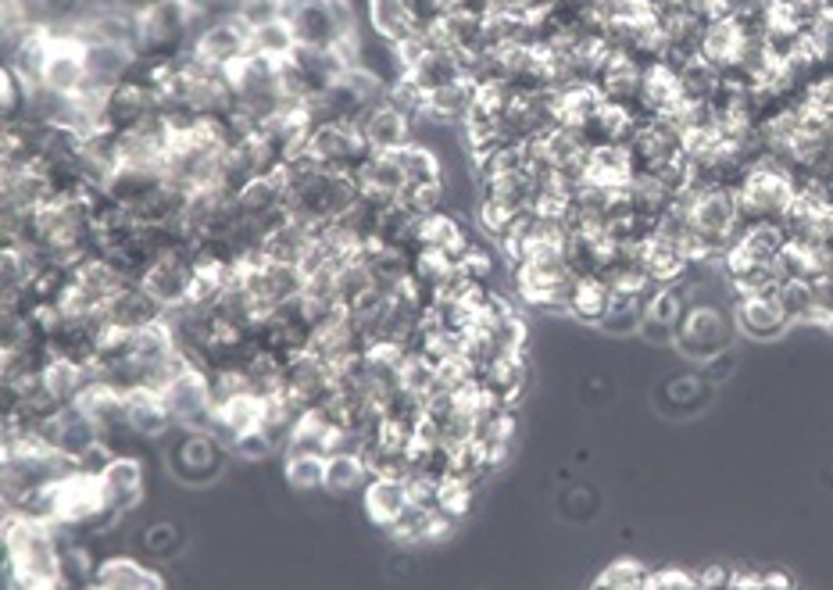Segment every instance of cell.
Segmentation results:
<instances>
[{"mask_svg": "<svg viewBox=\"0 0 833 590\" xmlns=\"http://www.w3.org/2000/svg\"><path fill=\"white\" fill-rule=\"evenodd\" d=\"M405 75H412V80H415L422 89H426V94H433V89L455 83L458 75H461L458 50H426V55H422Z\"/></svg>", "mask_w": 833, "mask_h": 590, "instance_id": "28", "label": "cell"}, {"mask_svg": "<svg viewBox=\"0 0 833 590\" xmlns=\"http://www.w3.org/2000/svg\"><path fill=\"white\" fill-rule=\"evenodd\" d=\"M125 419H130V426L140 433V437H161L165 430H172V416L169 408H165L161 394L154 387H136L125 394Z\"/></svg>", "mask_w": 833, "mask_h": 590, "instance_id": "19", "label": "cell"}, {"mask_svg": "<svg viewBox=\"0 0 833 590\" xmlns=\"http://www.w3.org/2000/svg\"><path fill=\"white\" fill-rule=\"evenodd\" d=\"M729 312H734V326L751 340H776L790 329V318L780 312L776 298H762V293L737 298Z\"/></svg>", "mask_w": 833, "mask_h": 590, "instance_id": "8", "label": "cell"}, {"mask_svg": "<svg viewBox=\"0 0 833 590\" xmlns=\"http://www.w3.org/2000/svg\"><path fill=\"white\" fill-rule=\"evenodd\" d=\"M194 273H197V254L194 248H179V251H169L161 254L158 262H154L147 273H144V284L154 298H158L165 308H176L183 304L190 298V284H194Z\"/></svg>", "mask_w": 833, "mask_h": 590, "instance_id": "5", "label": "cell"}, {"mask_svg": "<svg viewBox=\"0 0 833 590\" xmlns=\"http://www.w3.org/2000/svg\"><path fill=\"white\" fill-rule=\"evenodd\" d=\"M194 55L212 69H222L229 72L237 65L240 58L251 55V25L240 22V19H222V22H212L197 40H194Z\"/></svg>", "mask_w": 833, "mask_h": 590, "instance_id": "6", "label": "cell"}, {"mask_svg": "<svg viewBox=\"0 0 833 590\" xmlns=\"http://www.w3.org/2000/svg\"><path fill=\"white\" fill-rule=\"evenodd\" d=\"M408 502H412V497H408L405 477H387V472H383V477H373L365 483V511L383 530L401 516Z\"/></svg>", "mask_w": 833, "mask_h": 590, "instance_id": "20", "label": "cell"}, {"mask_svg": "<svg viewBox=\"0 0 833 590\" xmlns=\"http://www.w3.org/2000/svg\"><path fill=\"white\" fill-rule=\"evenodd\" d=\"M287 483L293 491L326 486V455H287Z\"/></svg>", "mask_w": 833, "mask_h": 590, "instance_id": "37", "label": "cell"}, {"mask_svg": "<svg viewBox=\"0 0 833 590\" xmlns=\"http://www.w3.org/2000/svg\"><path fill=\"white\" fill-rule=\"evenodd\" d=\"M729 587L734 590H762V576L754 569H734L729 573Z\"/></svg>", "mask_w": 833, "mask_h": 590, "instance_id": "48", "label": "cell"}, {"mask_svg": "<svg viewBox=\"0 0 833 590\" xmlns=\"http://www.w3.org/2000/svg\"><path fill=\"white\" fill-rule=\"evenodd\" d=\"M94 587H100V590H161L165 580L133 558H105L94 573Z\"/></svg>", "mask_w": 833, "mask_h": 590, "instance_id": "22", "label": "cell"}, {"mask_svg": "<svg viewBox=\"0 0 833 590\" xmlns=\"http://www.w3.org/2000/svg\"><path fill=\"white\" fill-rule=\"evenodd\" d=\"M637 254H640V265H644V273L655 279L659 287H676L684 279V273H687L684 251L676 248L673 240H665L659 233H651L644 243H640Z\"/></svg>", "mask_w": 833, "mask_h": 590, "instance_id": "17", "label": "cell"}, {"mask_svg": "<svg viewBox=\"0 0 833 590\" xmlns=\"http://www.w3.org/2000/svg\"><path fill=\"white\" fill-rule=\"evenodd\" d=\"M154 111H158V94H154L150 86H140L133 80L111 86L105 94V122L114 133L140 130Z\"/></svg>", "mask_w": 833, "mask_h": 590, "instance_id": "7", "label": "cell"}, {"mask_svg": "<svg viewBox=\"0 0 833 590\" xmlns=\"http://www.w3.org/2000/svg\"><path fill=\"white\" fill-rule=\"evenodd\" d=\"M805 108L816 115H830L833 111V69H826L819 80H812L805 86Z\"/></svg>", "mask_w": 833, "mask_h": 590, "instance_id": "44", "label": "cell"}, {"mask_svg": "<svg viewBox=\"0 0 833 590\" xmlns=\"http://www.w3.org/2000/svg\"><path fill=\"white\" fill-rule=\"evenodd\" d=\"M293 47H298V40H293V29L287 19H273L258 25V29H251V50H258V55L290 58Z\"/></svg>", "mask_w": 833, "mask_h": 590, "instance_id": "34", "label": "cell"}, {"mask_svg": "<svg viewBox=\"0 0 833 590\" xmlns=\"http://www.w3.org/2000/svg\"><path fill=\"white\" fill-rule=\"evenodd\" d=\"M644 293H630V290H612L608 312L601 315L597 329L612 333V337H630V333L640 329L644 323Z\"/></svg>", "mask_w": 833, "mask_h": 590, "instance_id": "26", "label": "cell"}, {"mask_svg": "<svg viewBox=\"0 0 833 590\" xmlns=\"http://www.w3.org/2000/svg\"><path fill=\"white\" fill-rule=\"evenodd\" d=\"M740 240L748 243V251H751L759 262H773L776 254L790 243V233H787L784 222L765 219V222H754V226H748V229H740Z\"/></svg>", "mask_w": 833, "mask_h": 590, "instance_id": "30", "label": "cell"}, {"mask_svg": "<svg viewBox=\"0 0 833 590\" xmlns=\"http://www.w3.org/2000/svg\"><path fill=\"white\" fill-rule=\"evenodd\" d=\"M0 108H4V122L22 119L25 108H29V86L11 69H4V75H0Z\"/></svg>", "mask_w": 833, "mask_h": 590, "instance_id": "41", "label": "cell"}, {"mask_svg": "<svg viewBox=\"0 0 833 590\" xmlns=\"http://www.w3.org/2000/svg\"><path fill=\"white\" fill-rule=\"evenodd\" d=\"M0 194L11 208H40L44 201L55 197V186H50V176L40 161L25 165V169H4V183H0Z\"/></svg>", "mask_w": 833, "mask_h": 590, "instance_id": "15", "label": "cell"}, {"mask_svg": "<svg viewBox=\"0 0 833 590\" xmlns=\"http://www.w3.org/2000/svg\"><path fill=\"white\" fill-rule=\"evenodd\" d=\"M519 215H522V212H516L511 204H505L502 197H494V194H480V197H476V222H480V233L491 237L494 243L502 240L511 226H516Z\"/></svg>", "mask_w": 833, "mask_h": 590, "instance_id": "31", "label": "cell"}, {"mask_svg": "<svg viewBox=\"0 0 833 590\" xmlns=\"http://www.w3.org/2000/svg\"><path fill=\"white\" fill-rule=\"evenodd\" d=\"M740 47H745V36H740L734 19L704 25V33H701V58L709 61L712 69L726 72L729 65H737Z\"/></svg>", "mask_w": 833, "mask_h": 590, "instance_id": "24", "label": "cell"}, {"mask_svg": "<svg viewBox=\"0 0 833 590\" xmlns=\"http://www.w3.org/2000/svg\"><path fill=\"white\" fill-rule=\"evenodd\" d=\"M369 480H373V472H369V461L362 455H354V451L326 455V491H333V494L365 491Z\"/></svg>", "mask_w": 833, "mask_h": 590, "instance_id": "27", "label": "cell"}, {"mask_svg": "<svg viewBox=\"0 0 833 590\" xmlns=\"http://www.w3.org/2000/svg\"><path fill=\"white\" fill-rule=\"evenodd\" d=\"M587 169L591 179L608 190H626L633 179V158L626 144H597L587 150Z\"/></svg>", "mask_w": 833, "mask_h": 590, "instance_id": "21", "label": "cell"}, {"mask_svg": "<svg viewBox=\"0 0 833 590\" xmlns=\"http://www.w3.org/2000/svg\"><path fill=\"white\" fill-rule=\"evenodd\" d=\"M530 380V365H527V351L522 354H497L491 365L480 369V387L491 390L497 401H505L516 408L519 394L527 390Z\"/></svg>", "mask_w": 833, "mask_h": 590, "instance_id": "13", "label": "cell"}, {"mask_svg": "<svg viewBox=\"0 0 833 590\" xmlns=\"http://www.w3.org/2000/svg\"><path fill=\"white\" fill-rule=\"evenodd\" d=\"M729 566H704V569H698L695 576H698V587H704V590H715V587H729Z\"/></svg>", "mask_w": 833, "mask_h": 590, "instance_id": "47", "label": "cell"}, {"mask_svg": "<svg viewBox=\"0 0 833 590\" xmlns=\"http://www.w3.org/2000/svg\"><path fill=\"white\" fill-rule=\"evenodd\" d=\"M194 47V11L186 0H158L140 11V44L136 55L176 61Z\"/></svg>", "mask_w": 833, "mask_h": 590, "instance_id": "2", "label": "cell"}, {"mask_svg": "<svg viewBox=\"0 0 833 590\" xmlns=\"http://www.w3.org/2000/svg\"><path fill=\"white\" fill-rule=\"evenodd\" d=\"M394 154H397V161H401L408 186L440 183L444 172H447L444 154L437 147H430V144H419V140H412V144H405L401 150H394Z\"/></svg>", "mask_w": 833, "mask_h": 590, "instance_id": "25", "label": "cell"}, {"mask_svg": "<svg viewBox=\"0 0 833 590\" xmlns=\"http://www.w3.org/2000/svg\"><path fill=\"white\" fill-rule=\"evenodd\" d=\"M4 573L8 587H61V537L50 522L8 511L4 519Z\"/></svg>", "mask_w": 833, "mask_h": 590, "instance_id": "1", "label": "cell"}, {"mask_svg": "<svg viewBox=\"0 0 833 590\" xmlns=\"http://www.w3.org/2000/svg\"><path fill=\"white\" fill-rule=\"evenodd\" d=\"M648 566L644 562H637V558H615V562H608L605 569L597 573V580H594V587L601 590V587H608V590H640V587H648Z\"/></svg>", "mask_w": 833, "mask_h": 590, "instance_id": "36", "label": "cell"}, {"mask_svg": "<svg viewBox=\"0 0 833 590\" xmlns=\"http://www.w3.org/2000/svg\"><path fill=\"white\" fill-rule=\"evenodd\" d=\"M233 451H237L240 458H248V461H262V458H273V455L279 451V444L258 426V430L240 433L237 444H233Z\"/></svg>", "mask_w": 833, "mask_h": 590, "instance_id": "42", "label": "cell"}, {"mask_svg": "<svg viewBox=\"0 0 833 590\" xmlns=\"http://www.w3.org/2000/svg\"><path fill=\"white\" fill-rule=\"evenodd\" d=\"M469 233L461 229V219L451 212H437V215H426L419 222V251H444L447 258L461 262V254L469 251Z\"/></svg>", "mask_w": 833, "mask_h": 590, "instance_id": "18", "label": "cell"}, {"mask_svg": "<svg viewBox=\"0 0 833 590\" xmlns=\"http://www.w3.org/2000/svg\"><path fill=\"white\" fill-rule=\"evenodd\" d=\"M637 337H644L648 344H676V326L659 323V318L644 315V323H640Z\"/></svg>", "mask_w": 833, "mask_h": 590, "instance_id": "46", "label": "cell"}, {"mask_svg": "<svg viewBox=\"0 0 833 590\" xmlns=\"http://www.w3.org/2000/svg\"><path fill=\"white\" fill-rule=\"evenodd\" d=\"M387 105L394 108V111H401L405 119H419L422 111H426V105H430V94L422 89L412 75H394V80L387 83Z\"/></svg>", "mask_w": 833, "mask_h": 590, "instance_id": "33", "label": "cell"}, {"mask_svg": "<svg viewBox=\"0 0 833 590\" xmlns=\"http://www.w3.org/2000/svg\"><path fill=\"white\" fill-rule=\"evenodd\" d=\"M690 587H698V576L690 569L669 566V569L648 573V590H690Z\"/></svg>", "mask_w": 833, "mask_h": 590, "instance_id": "45", "label": "cell"}, {"mask_svg": "<svg viewBox=\"0 0 833 590\" xmlns=\"http://www.w3.org/2000/svg\"><path fill=\"white\" fill-rule=\"evenodd\" d=\"M486 333H491L494 348L502 351V354H522V351H527L530 326H527V318L519 315V308H511V312L497 315V318H494V326L486 329Z\"/></svg>", "mask_w": 833, "mask_h": 590, "instance_id": "32", "label": "cell"}, {"mask_svg": "<svg viewBox=\"0 0 833 590\" xmlns=\"http://www.w3.org/2000/svg\"><path fill=\"white\" fill-rule=\"evenodd\" d=\"M476 100H480V83H472L469 75H458L455 83L433 89V94H430V111L437 115V119H444V122L461 125V122L469 119V111L476 108Z\"/></svg>", "mask_w": 833, "mask_h": 590, "instance_id": "23", "label": "cell"}, {"mask_svg": "<svg viewBox=\"0 0 833 590\" xmlns=\"http://www.w3.org/2000/svg\"><path fill=\"white\" fill-rule=\"evenodd\" d=\"M458 273L469 276V279H476V284H491V276H494L491 251L480 248V243H469V251L461 254V262H458Z\"/></svg>", "mask_w": 833, "mask_h": 590, "instance_id": "43", "label": "cell"}, {"mask_svg": "<svg viewBox=\"0 0 833 590\" xmlns=\"http://www.w3.org/2000/svg\"><path fill=\"white\" fill-rule=\"evenodd\" d=\"M608 301H612V287L605 284V279H601V276L580 279V287H576V298L569 304V315H576L587 326H597L601 315L608 312Z\"/></svg>", "mask_w": 833, "mask_h": 590, "instance_id": "29", "label": "cell"}, {"mask_svg": "<svg viewBox=\"0 0 833 590\" xmlns=\"http://www.w3.org/2000/svg\"><path fill=\"white\" fill-rule=\"evenodd\" d=\"M472 494H476V483H469L466 477H444L440 491H437V508L444 511V516L461 519V516H469Z\"/></svg>", "mask_w": 833, "mask_h": 590, "instance_id": "39", "label": "cell"}, {"mask_svg": "<svg viewBox=\"0 0 833 590\" xmlns=\"http://www.w3.org/2000/svg\"><path fill=\"white\" fill-rule=\"evenodd\" d=\"M684 312H687V301H684L680 287H655L644 301V315L659 318V323H669V326H680Z\"/></svg>", "mask_w": 833, "mask_h": 590, "instance_id": "40", "label": "cell"}, {"mask_svg": "<svg viewBox=\"0 0 833 590\" xmlns=\"http://www.w3.org/2000/svg\"><path fill=\"white\" fill-rule=\"evenodd\" d=\"M787 590L790 587V580H787V576L784 573H780V569H769L765 576H762V590Z\"/></svg>", "mask_w": 833, "mask_h": 590, "instance_id": "49", "label": "cell"}, {"mask_svg": "<svg viewBox=\"0 0 833 590\" xmlns=\"http://www.w3.org/2000/svg\"><path fill=\"white\" fill-rule=\"evenodd\" d=\"M358 183H362V194L373 197L376 204H390L401 197V190L408 186L405 179V169L401 161H397V154H373L362 169H358Z\"/></svg>", "mask_w": 833, "mask_h": 590, "instance_id": "14", "label": "cell"}, {"mask_svg": "<svg viewBox=\"0 0 833 590\" xmlns=\"http://www.w3.org/2000/svg\"><path fill=\"white\" fill-rule=\"evenodd\" d=\"M433 511H437V508H426V505L408 502L401 516H397V519L387 526V533L394 537V541H401V544H426Z\"/></svg>", "mask_w": 833, "mask_h": 590, "instance_id": "35", "label": "cell"}, {"mask_svg": "<svg viewBox=\"0 0 833 590\" xmlns=\"http://www.w3.org/2000/svg\"><path fill=\"white\" fill-rule=\"evenodd\" d=\"M358 133L369 140V147L379 154H394L405 144H412V119H405L401 111H394L387 100L369 108L362 119H358Z\"/></svg>", "mask_w": 833, "mask_h": 590, "instance_id": "11", "label": "cell"}, {"mask_svg": "<svg viewBox=\"0 0 833 590\" xmlns=\"http://www.w3.org/2000/svg\"><path fill=\"white\" fill-rule=\"evenodd\" d=\"M97 480H100V491H105L108 508H114L119 516L133 511L140 505V497H144V466L130 455H114Z\"/></svg>", "mask_w": 833, "mask_h": 590, "instance_id": "9", "label": "cell"}, {"mask_svg": "<svg viewBox=\"0 0 833 590\" xmlns=\"http://www.w3.org/2000/svg\"><path fill=\"white\" fill-rule=\"evenodd\" d=\"M734 333V312H726L723 304H687L680 326H676V348L695 362H712L726 354Z\"/></svg>", "mask_w": 833, "mask_h": 590, "instance_id": "3", "label": "cell"}, {"mask_svg": "<svg viewBox=\"0 0 833 590\" xmlns=\"http://www.w3.org/2000/svg\"><path fill=\"white\" fill-rule=\"evenodd\" d=\"M83 61H86V89H100V94H108L111 86L130 80L136 50L119 47V44H86Z\"/></svg>", "mask_w": 833, "mask_h": 590, "instance_id": "10", "label": "cell"}, {"mask_svg": "<svg viewBox=\"0 0 833 590\" xmlns=\"http://www.w3.org/2000/svg\"><path fill=\"white\" fill-rule=\"evenodd\" d=\"M369 22L383 44H401L422 33V22L408 0H369Z\"/></svg>", "mask_w": 833, "mask_h": 590, "instance_id": "16", "label": "cell"}, {"mask_svg": "<svg viewBox=\"0 0 833 590\" xmlns=\"http://www.w3.org/2000/svg\"><path fill=\"white\" fill-rule=\"evenodd\" d=\"M83 44L72 40V36H55V50H50V61H47V72H44V83L58 94H80L86 86V61H83Z\"/></svg>", "mask_w": 833, "mask_h": 590, "instance_id": "12", "label": "cell"}, {"mask_svg": "<svg viewBox=\"0 0 833 590\" xmlns=\"http://www.w3.org/2000/svg\"><path fill=\"white\" fill-rule=\"evenodd\" d=\"M165 408H169V416L179 422V426L186 430H212L215 422V401H212V387H208V376H204L201 369L186 365L179 369L176 376L165 383V387L158 390Z\"/></svg>", "mask_w": 833, "mask_h": 590, "instance_id": "4", "label": "cell"}, {"mask_svg": "<svg viewBox=\"0 0 833 590\" xmlns=\"http://www.w3.org/2000/svg\"><path fill=\"white\" fill-rule=\"evenodd\" d=\"M433 383H437V365H433L426 354L405 351V358H401V387L408 394H415V397L426 401V394L433 390Z\"/></svg>", "mask_w": 833, "mask_h": 590, "instance_id": "38", "label": "cell"}]
</instances>
